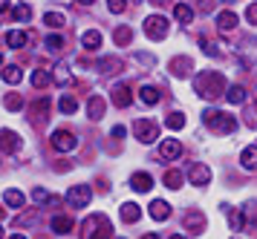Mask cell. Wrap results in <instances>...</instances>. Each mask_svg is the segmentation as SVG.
<instances>
[{"label": "cell", "mask_w": 257, "mask_h": 239, "mask_svg": "<svg viewBox=\"0 0 257 239\" xmlns=\"http://www.w3.org/2000/svg\"><path fill=\"white\" fill-rule=\"evenodd\" d=\"M191 69H194L191 58H174L171 61V75L174 78H185V75H191Z\"/></svg>", "instance_id": "cell-14"}, {"label": "cell", "mask_w": 257, "mask_h": 239, "mask_svg": "<svg viewBox=\"0 0 257 239\" xmlns=\"http://www.w3.org/2000/svg\"><path fill=\"white\" fill-rule=\"evenodd\" d=\"M240 164H243V170H257V147H245L240 153Z\"/></svg>", "instance_id": "cell-18"}, {"label": "cell", "mask_w": 257, "mask_h": 239, "mask_svg": "<svg viewBox=\"0 0 257 239\" xmlns=\"http://www.w3.org/2000/svg\"><path fill=\"white\" fill-rule=\"evenodd\" d=\"M159 156H162L165 161H174L182 156V141L179 138H165L162 144H159Z\"/></svg>", "instance_id": "cell-9"}, {"label": "cell", "mask_w": 257, "mask_h": 239, "mask_svg": "<svg viewBox=\"0 0 257 239\" xmlns=\"http://www.w3.org/2000/svg\"><path fill=\"white\" fill-rule=\"evenodd\" d=\"M26 44H29V35L21 32V29H12V32L6 35V46L9 49H24Z\"/></svg>", "instance_id": "cell-17"}, {"label": "cell", "mask_w": 257, "mask_h": 239, "mask_svg": "<svg viewBox=\"0 0 257 239\" xmlns=\"http://www.w3.org/2000/svg\"><path fill=\"white\" fill-rule=\"evenodd\" d=\"M139 98L148 104V107H153V104H159V98H162V95H159V90H156V87H142Z\"/></svg>", "instance_id": "cell-26"}, {"label": "cell", "mask_w": 257, "mask_h": 239, "mask_svg": "<svg viewBox=\"0 0 257 239\" xmlns=\"http://www.w3.org/2000/svg\"><path fill=\"white\" fill-rule=\"evenodd\" d=\"M0 239H3V228H0Z\"/></svg>", "instance_id": "cell-52"}, {"label": "cell", "mask_w": 257, "mask_h": 239, "mask_svg": "<svg viewBox=\"0 0 257 239\" xmlns=\"http://www.w3.org/2000/svg\"><path fill=\"white\" fill-rule=\"evenodd\" d=\"M3 202H6V205H9V207H15V210H21V207L26 205V196L21 193L18 187H9V190L3 193Z\"/></svg>", "instance_id": "cell-15"}, {"label": "cell", "mask_w": 257, "mask_h": 239, "mask_svg": "<svg viewBox=\"0 0 257 239\" xmlns=\"http://www.w3.org/2000/svg\"><path fill=\"white\" fill-rule=\"evenodd\" d=\"M130 187H133L136 193H148V190L153 187V176H151V173H133Z\"/></svg>", "instance_id": "cell-12"}, {"label": "cell", "mask_w": 257, "mask_h": 239, "mask_svg": "<svg viewBox=\"0 0 257 239\" xmlns=\"http://www.w3.org/2000/svg\"><path fill=\"white\" fill-rule=\"evenodd\" d=\"M217 29H220V35H231L237 29V15L231 9H222L217 15Z\"/></svg>", "instance_id": "cell-10"}, {"label": "cell", "mask_w": 257, "mask_h": 239, "mask_svg": "<svg viewBox=\"0 0 257 239\" xmlns=\"http://www.w3.org/2000/svg\"><path fill=\"white\" fill-rule=\"evenodd\" d=\"M87 113H90V118H93V121H98V118L104 115V98L93 95V98L87 101Z\"/></svg>", "instance_id": "cell-22"}, {"label": "cell", "mask_w": 257, "mask_h": 239, "mask_svg": "<svg viewBox=\"0 0 257 239\" xmlns=\"http://www.w3.org/2000/svg\"><path fill=\"white\" fill-rule=\"evenodd\" d=\"M44 46H47L49 52H61L64 49V38L61 35H49L47 41H44Z\"/></svg>", "instance_id": "cell-38"}, {"label": "cell", "mask_w": 257, "mask_h": 239, "mask_svg": "<svg viewBox=\"0 0 257 239\" xmlns=\"http://www.w3.org/2000/svg\"><path fill=\"white\" fill-rule=\"evenodd\" d=\"M78 3H81V6H90V3H95V0H78Z\"/></svg>", "instance_id": "cell-47"}, {"label": "cell", "mask_w": 257, "mask_h": 239, "mask_svg": "<svg viewBox=\"0 0 257 239\" xmlns=\"http://www.w3.org/2000/svg\"><path fill=\"white\" fill-rule=\"evenodd\" d=\"M44 23H47V26H52V29H61V26L67 23V18H64L61 12H47V15H44Z\"/></svg>", "instance_id": "cell-30"}, {"label": "cell", "mask_w": 257, "mask_h": 239, "mask_svg": "<svg viewBox=\"0 0 257 239\" xmlns=\"http://www.w3.org/2000/svg\"><path fill=\"white\" fill-rule=\"evenodd\" d=\"M58 110L64 115H72L75 110H78V101L72 98V95H61V101H58Z\"/></svg>", "instance_id": "cell-27"}, {"label": "cell", "mask_w": 257, "mask_h": 239, "mask_svg": "<svg viewBox=\"0 0 257 239\" xmlns=\"http://www.w3.org/2000/svg\"><path fill=\"white\" fill-rule=\"evenodd\" d=\"M199 9H202V12H211V9H214V0H199Z\"/></svg>", "instance_id": "cell-44"}, {"label": "cell", "mask_w": 257, "mask_h": 239, "mask_svg": "<svg viewBox=\"0 0 257 239\" xmlns=\"http://www.w3.org/2000/svg\"><path fill=\"white\" fill-rule=\"evenodd\" d=\"M107 9L113 12V15H121V12L127 9V3L124 0H107Z\"/></svg>", "instance_id": "cell-39"}, {"label": "cell", "mask_w": 257, "mask_h": 239, "mask_svg": "<svg viewBox=\"0 0 257 239\" xmlns=\"http://www.w3.org/2000/svg\"><path fill=\"white\" fill-rule=\"evenodd\" d=\"M133 133H136V138H139L142 144H153V141L159 138V124L151 121V118H139V121L133 124Z\"/></svg>", "instance_id": "cell-3"}, {"label": "cell", "mask_w": 257, "mask_h": 239, "mask_svg": "<svg viewBox=\"0 0 257 239\" xmlns=\"http://www.w3.org/2000/svg\"><path fill=\"white\" fill-rule=\"evenodd\" d=\"M21 78H24V69L18 67V64H9V67L3 69V81H6V84H21Z\"/></svg>", "instance_id": "cell-24"}, {"label": "cell", "mask_w": 257, "mask_h": 239, "mask_svg": "<svg viewBox=\"0 0 257 239\" xmlns=\"http://www.w3.org/2000/svg\"><path fill=\"white\" fill-rule=\"evenodd\" d=\"M9 239H26V236H24V233H12Z\"/></svg>", "instance_id": "cell-46"}, {"label": "cell", "mask_w": 257, "mask_h": 239, "mask_svg": "<svg viewBox=\"0 0 257 239\" xmlns=\"http://www.w3.org/2000/svg\"><path fill=\"white\" fill-rule=\"evenodd\" d=\"M243 210H245V216H248V222H257V202H248Z\"/></svg>", "instance_id": "cell-41"}, {"label": "cell", "mask_w": 257, "mask_h": 239, "mask_svg": "<svg viewBox=\"0 0 257 239\" xmlns=\"http://www.w3.org/2000/svg\"><path fill=\"white\" fill-rule=\"evenodd\" d=\"M55 84H58V87H67V84H72V72L64 67V64H61V67H55Z\"/></svg>", "instance_id": "cell-32"}, {"label": "cell", "mask_w": 257, "mask_h": 239, "mask_svg": "<svg viewBox=\"0 0 257 239\" xmlns=\"http://www.w3.org/2000/svg\"><path fill=\"white\" fill-rule=\"evenodd\" d=\"M110 98H113V104H116L118 110H124V107H130V104H133V92H130V87L118 84V87H113Z\"/></svg>", "instance_id": "cell-11"}, {"label": "cell", "mask_w": 257, "mask_h": 239, "mask_svg": "<svg viewBox=\"0 0 257 239\" xmlns=\"http://www.w3.org/2000/svg\"><path fill=\"white\" fill-rule=\"evenodd\" d=\"M151 3H165V0H151Z\"/></svg>", "instance_id": "cell-50"}, {"label": "cell", "mask_w": 257, "mask_h": 239, "mask_svg": "<svg viewBox=\"0 0 257 239\" xmlns=\"http://www.w3.org/2000/svg\"><path fill=\"white\" fill-rule=\"evenodd\" d=\"M49 81H52V78H49L47 69H35V72H32V87H35V90H44Z\"/></svg>", "instance_id": "cell-29"}, {"label": "cell", "mask_w": 257, "mask_h": 239, "mask_svg": "<svg viewBox=\"0 0 257 239\" xmlns=\"http://www.w3.org/2000/svg\"><path fill=\"white\" fill-rule=\"evenodd\" d=\"M124 133H127V130H124L121 124H116V127H113V138H124Z\"/></svg>", "instance_id": "cell-43"}, {"label": "cell", "mask_w": 257, "mask_h": 239, "mask_svg": "<svg viewBox=\"0 0 257 239\" xmlns=\"http://www.w3.org/2000/svg\"><path fill=\"white\" fill-rule=\"evenodd\" d=\"M202 121H205L208 130L220 133V136H228V133L237 130V118L228 115V113H220V110H205V113H202Z\"/></svg>", "instance_id": "cell-2"}, {"label": "cell", "mask_w": 257, "mask_h": 239, "mask_svg": "<svg viewBox=\"0 0 257 239\" xmlns=\"http://www.w3.org/2000/svg\"><path fill=\"white\" fill-rule=\"evenodd\" d=\"M9 9V0H0V12H6Z\"/></svg>", "instance_id": "cell-45"}, {"label": "cell", "mask_w": 257, "mask_h": 239, "mask_svg": "<svg viewBox=\"0 0 257 239\" xmlns=\"http://www.w3.org/2000/svg\"><path fill=\"white\" fill-rule=\"evenodd\" d=\"M32 199H35L38 205H44V202H49L52 196H49L47 190H44V187H35V190H32Z\"/></svg>", "instance_id": "cell-40"}, {"label": "cell", "mask_w": 257, "mask_h": 239, "mask_svg": "<svg viewBox=\"0 0 257 239\" xmlns=\"http://www.w3.org/2000/svg\"><path fill=\"white\" fill-rule=\"evenodd\" d=\"M199 49H202L205 55H211V58H220L222 55L220 49H217V44H211L208 38H199Z\"/></svg>", "instance_id": "cell-37"}, {"label": "cell", "mask_w": 257, "mask_h": 239, "mask_svg": "<svg viewBox=\"0 0 257 239\" xmlns=\"http://www.w3.org/2000/svg\"><path fill=\"white\" fill-rule=\"evenodd\" d=\"M121 219H124V222H139L142 207L136 205V202H124V205H121Z\"/></svg>", "instance_id": "cell-20"}, {"label": "cell", "mask_w": 257, "mask_h": 239, "mask_svg": "<svg viewBox=\"0 0 257 239\" xmlns=\"http://www.w3.org/2000/svg\"><path fill=\"white\" fill-rule=\"evenodd\" d=\"M0 219H3V207H0Z\"/></svg>", "instance_id": "cell-51"}, {"label": "cell", "mask_w": 257, "mask_h": 239, "mask_svg": "<svg viewBox=\"0 0 257 239\" xmlns=\"http://www.w3.org/2000/svg\"><path fill=\"white\" fill-rule=\"evenodd\" d=\"M194 90H197V95H202V98L217 101L220 95H225L228 84H225V78H222L220 72H199L197 78H194Z\"/></svg>", "instance_id": "cell-1"}, {"label": "cell", "mask_w": 257, "mask_h": 239, "mask_svg": "<svg viewBox=\"0 0 257 239\" xmlns=\"http://www.w3.org/2000/svg\"><path fill=\"white\" fill-rule=\"evenodd\" d=\"M165 127H168V130H182V127H185V115L182 113H171L168 118H165Z\"/></svg>", "instance_id": "cell-33"}, {"label": "cell", "mask_w": 257, "mask_h": 239, "mask_svg": "<svg viewBox=\"0 0 257 239\" xmlns=\"http://www.w3.org/2000/svg\"><path fill=\"white\" fill-rule=\"evenodd\" d=\"M113 38H116V44H118V46H127V44H130V38H133V29H130V26H118Z\"/></svg>", "instance_id": "cell-35"}, {"label": "cell", "mask_w": 257, "mask_h": 239, "mask_svg": "<svg viewBox=\"0 0 257 239\" xmlns=\"http://www.w3.org/2000/svg\"><path fill=\"white\" fill-rule=\"evenodd\" d=\"M182 228L191 230V233H205V228H208V219H205V213L202 210H188L185 219H182Z\"/></svg>", "instance_id": "cell-6"}, {"label": "cell", "mask_w": 257, "mask_h": 239, "mask_svg": "<svg viewBox=\"0 0 257 239\" xmlns=\"http://www.w3.org/2000/svg\"><path fill=\"white\" fill-rule=\"evenodd\" d=\"M188 182L191 184H197V187H205V184L211 182V170H208V164H191L188 167Z\"/></svg>", "instance_id": "cell-8"}, {"label": "cell", "mask_w": 257, "mask_h": 239, "mask_svg": "<svg viewBox=\"0 0 257 239\" xmlns=\"http://www.w3.org/2000/svg\"><path fill=\"white\" fill-rule=\"evenodd\" d=\"M90 199H93L90 184H75V187L67 190V205H70V207H87V205H90Z\"/></svg>", "instance_id": "cell-5"}, {"label": "cell", "mask_w": 257, "mask_h": 239, "mask_svg": "<svg viewBox=\"0 0 257 239\" xmlns=\"http://www.w3.org/2000/svg\"><path fill=\"white\" fill-rule=\"evenodd\" d=\"M0 64H3V55H0Z\"/></svg>", "instance_id": "cell-53"}, {"label": "cell", "mask_w": 257, "mask_h": 239, "mask_svg": "<svg viewBox=\"0 0 257 239\" xmlns=\"http://www.w3.org/2000/svg\"><path fill=\"white\" fill-rule=\"evenodd\" d=\"M6 110H12V113H18V110H21V107H24V98H21V95H18V92H9V95H6Z\"/></svg>", "instance_id": "cell-36"}, {"label": "cell", "mask_w": 257, "mask_h": 239, "mask_svg": "<svg viewBox=\"0 0 257 239\" xmlns=\"http://www.w3.org/2000/svg\"><path fill=\"white\" fill-rule=\"evenodd\" d=\"M174 18L179 23H191V21H194V9H191L188 3H176V6H174Z\"/></svg>", "instance_id": "cell-25"}, {"label": "cell", "mask_w": 257, "mask_h": 239, "mask_svg": "<svg viewBox=\"0 0 257 239\" xmlns=\"http://www.w3.org/2000/svg\"><path fill=\"white\" fill-rule=\"evenodd\" d=\"M75 144H78V138L72 136L70 130H55V133H52V147L61 150V153H70V150H75Z\"/></svg>", "instance_id": "cell-7"}, {"label": "cell", "mask_w": 257, "mask_h": 239, "mask_svg": "<svg viewBox=\"0 0 257 239\" xmlns=\"http://www.w3.org/2000/svg\"><path fill=\"white\" fill-rule=\"evenodd\" d=\"M171 239H185V236H179V233H176V236H171Z\"/></svg>", "instance_id": "cell-49"}, {"label": "cell", "mask_w": 257, "mask_h": 239, "mask_svg": "<svg viewBox=\"0 0 257 239\" xmlns=\"http://www.w3.org/2000/svg\"><path fill=\"white\" fill-rule=\"evenodd\" d=\"M18 147H21L18 133H12V130H0V150H6V153H18Z\"/></svg>", "instance_id": "cell-13"}, {"label": "cell", "mask_w": 257, "mask_h": 239, "mask_svg": "<svg viewBox=\"0 0 257 239\" xmlns=\"http://www.w3.org/2000/svg\"><path fill=\"white\" fill-rule=\"evenodd\" d=\"M182 182H185V176L179 170H168L165 173V184L171 187V190H176V187H182Z\"/></svg>", "instance_id": "cell-28"}, {"label": "cell", "mask_w": 257, "mask_h": 239, "mask_svg": "<svg viewBox=\"0 0 257 239\" xmlns=\"http://www.w3.org/2000/svg\"><path fill=\"white\" fill-rule=\"evenodd\" d=\"M245 21H248V23H254V26H257V3H251V6L245 9Z\"/></svg>", "instance_id": "cell-42"}, {"label": "cell", "mask_w": 257, "mask_h": 239, "mask_svg": "<svg viewBox=\"0 0 257 239\" xmlns=\"http://www.w3.org/2000/svg\"><path fill=\"white\" fill-rule=\"evenodd\" d=\"M228 225H231V230H243L245 219H243V210L240 207H234L231 213H228Z\"/></svg>", "instance_id": "cell-34"}, {"label": "cell", "mask_w": 257, "mask_h": 239, "mask_svg": "<svg viewBox=\"0 0 257 239\" xmlns=\"http://www.w3.org/2000/svg\"><path fill=\"white\" fill-rule=\"evenodd\" d=\"M225 98H228V104H245L248 92H245V87L234 84V87H228V90H225Z\"/></svg>", "instance_id": "cell-21"}, {"label": "cell", "mask_w": 257, "mask_h": 239, "mask_svg": "<svg viewBox=\"0 0 257 239\" xmlns=\"http://www.w3.org/2000/svg\"><path fill=\"white\" fill-rule=\"evenodd\" d=\"M145 35H148L151 41H162L165 35H168V18H165V15H151V18L145 21Z\"/></svg>", "instance_id": "cell-4"}, {"label": "cell", "mask_w": 257, "mask_h": 239, "mask_svg": "<svg viewBox=\"0 0 257 239\" xmlns=\"http://www.w3.org/2000/svg\"><path fill=\"white\" fill-rule=\"evenodd\" d=\"M151 216L156 219V222H165V219L171 216V205L162 202V199H153L151 202Z\"/></svg>", "instance_id": "cell-16"}, {"label": "cell", "mask_w": 257, "mask_h": 239, "mask_svg": "<svg viewBox=\"0 0 257 239\" xmlns=\"http://www.w3.org/2000/svg\"><path fill=\"white\" fill-rule=\"evenodd\" d=\"M12 18L18 23H26L29 21V18H32V9H29V6H26V3H18V6H15L12 9Z\"/></svg>", "instance_id": "cell-31"}, {"label": "cell", "mask_w": 257, "mask_h": 239, "mask_svg": "<svg viewBox=\"0 0 257 239\" xmlns=\"http://www.w3.org/2000/svg\"><path fill=\"white\" fill-rule=\"evenodd\" d=\"M49 228L55 230V233H70L72 230V219L70 216H52V222H49Z\"/></svg>", "instance_id": "cell-23"}, {"label": "cell", "mask_w": 257, "mask_h": 239, "mask_svg": "<svg viewBox=\"0 0 257 239\" xmlns=\"http://www.w3.org/2000/svg\"><path fill=\"white\" fill-rule=\"evenodd\" d=\"M81 44L87 52H95L98 46H101V32H95V29H90V32H84L81 35Z\"/></svg>", "instance_id": "cell-19"}, {"label": "cell", "mask_w": 257, "mask_h": 239, "mask_svg": "<svg viewBox=\"0 0 257 239\" xmlns=\"http://www.w3.org/2000/svg\"><path fill=\"white\" fill-rule=\"evenodd\" d=\"M142 239H159V236H156V233H148V236H142Z\"/></svg>", "instance_id": "cell-48"}]
</instances>
